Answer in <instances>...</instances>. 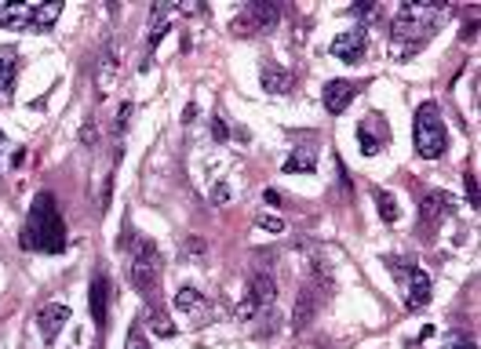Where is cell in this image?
I'll use <instances>...</instances> for the list:
<instances>
[{"label": "cell", "instance_id": "d6a6232c", "mask_svg": "<svg viewBox=\"0 0 481 349\" xmlns=\"http://www.w3.org/2000/svg\"><path fill=\"white\" fill-rule=\"evenodd\" d=\"M186 251L194 255V258H201V255H205V244H201L197 237H190V240H186Z\"/></svg>", "mask_w": 481, "mask_h": 349}, {"label": "cell", "instance_id": "f546056e", "mask_svg": "<svg viewBox=\"0 0 481 349\" xmlns=\"http://www.w3.org/2000/svg\"><path fill=\"white\" fill-rule=\"evenodd\" d=\"M150 328H154L157 335H175V324H168L164 317H154V320H150Z\"/></svg>", "mask_w": 481, "mask_h": 349}, {"label": "cell", "instance_id": "2e32d148", "mask_svg": "<svg viewBox=\"0 0 481 349\" xmlns=\"http://www.w3.org/2000/svg\"><path fill=\"white\" fill-rule=\"evenodd\" d=\"M318 167V146H296L285 160V175H310Z\"/></svg>", "mask_w": 481, "mask_h": 349}, {"label": "cell", "instance_id": "44dd1931", "mask_svg": "<svg viewBox=\"0 0 481 349\" xmlns=\"http://www.w3.org/2000/svg\"><path fill=\"white\" fill-rule=\"evenodd\" d=\"M11 84H15V59H0V98L11 95Z\"/></svg>", "mask_w": 481, "mask_h": 349}, {"label": "cell", "instance_id": "7a4b0ae2", "mask_svg": "<svg viewBox=\"0 0 481 349\" xmlns=\"http://www.w3.org/2000/svg\"><path fill=\"white\" fill-rule=\"evenodd\" d=\"M19 244L26 251H44V255L66 251V226H62V215L55 208L52 193H37V200L30 204V218H26V229H22Z\"/></svg>", "mask_w": 481, "mask_h": 349}, {"label": "cell", "instance_id": "484cf974", "mask_svg": "<svg viewBox=\"0 0 481 349\" xmlns=\"http://www.w3.org/2000/svg\"><path fill=\"white\" fill-rule=\"evenodd\" d=\"M230 30L240 33V36H248V33H256V25H252L248 15H237V19H230Z\"/></svg>", "mask_w": 481, "mask_h": 349}, {"label": "cell", "instance_id": "9c48e42d", "mask_svg": "<svg viewBox=\"0 0 481 349\" xmlns=\"http://www.w3.org/2000/svg\"><path fill=\"white\" fill-rule=\"evenodd\" d=\"M66 320H70V306L52 302V306H44L41 313H37V328H41V335H44L48 342H55L59 331L66 328Z\"/></svg>", "mask_w": 481, "mask_h": 349}, {"label": "cell", "instance_id": "30bf717a", "mask_svg": "<svg viewBox=\"0 0 481 349\" xmlns=\"http://www.w3.org/2000/svg\"><path fill=\"white\" fill-rule=\"evenodd\" d=\"M248 295L256 299L259 309H270L277 299V280L267 273V269H252L248 273Z\"/></svg>", "mask_w": 481, "mask_h": 349}, {"label": "cell", "instance_id": "8fae6325", "mask_svg": "<svg viewBox=\"0 0 481 349\" xmlns=\"http://www.w3.org/2000/svg\"><path fill=\"white\" fill-rule=\"evenodd\" d=\"M88 306H92V320L99 328L106 324V309H110V280L99 273L92 280V291H88Z\"/></svg>", "mask_w": 481, "mask_h": 349}, {"label": "cell", "instance_id": "3957f363", "mask_svg": "<svg viewBox=\"0 0 481 349\" xmlns=\"http://www.w3.org/2000/svg\"><path fill=\"white\" fill-rule=\"evenodd\" d=\"M445 149H449V131H445V120H441L438 102H423L416 109V153L423 160H438L445 157Z\"/></svg>", "mask_w": 481, "mask_h": 349}, {"label": "cell", "instance_id": "8d00e7d4", "mask_svg": "<svg viewBox=\"0 0 481 349\" xmlns=\"http://www.w3.org/2000/svg\"><path fill=\"white\" fill-rule=\"evenodd\" d=\"M183 120H186V124H194V120H197V106H194V102H190V106L183 109Z\"/></svg>", "mask_w": 481, "mask_h": 349}, {"label": "cell", "instance_id": "74e56055", "mask_svg": "<svg viewBox=\"0 0 481 349\" xmlns=\"http://www.w3.org/2000/svg\"><path fill=\"white\" fill-rule=\"evenodd\" d=\"M263 200H267V204H274V208H277V204H281V193H277V189H267V193H263Z\"/></svg>", "mask_w": 481, "mask_h": 349}, {"label": "cell", "instance_id": "d6986e66", "mask_svg": "<svg viewBox=\"0 0 481 349\" xmlns=\"http://www.w3.org/2000/svg\"><path fill=\"white\" fill-rule=\"evenodd\" d=\"M62 15V4L52 0V4H33V15H30V25L33 30H52Z\"/></svg>", "mask_w": 481, "mask_h": 349}, {"label": "cell", "instance_id": "5bb4252c", "mask_svg": "<svg viewBox=\"0 0 481 349\" xmlns=\"http://www.w3.org/2000/svg\"><path fill=\"white\" fill-rule=\"evenodd\" d=\"M354 102V84L350 81H328L325 84V109L328 113H343Z\"/></svg>", "mask_w": 481, "mask_h": 349}, {"label": "cell", "instance_id": "5b68a950", "mask_svg": "<svg viewBox=\"0 0 481 349\" xmlns=\"http://www.w3.org/2000/svg\"><path fill=\"white\" fill-rule=\"evenodd\" d=\"M387 269L401 280V288H405V306H409V309H420V306L430 302V291H434V284H430V277L423 273L420 266H412V262L405 266L401 258L390 255V258H387Z\"/></svg>", "mask_w": 481, "mask_h": 349}, {"label": "cell", "instance_id": "e575fe53", "mask_svg": "<svg viewBox=\"0 0 481 349\" xmlns=\"http://www.w3.org/2000/svg\"><path fill=\"white\" fill-rule=\"evenodd\" d=\"M452 349H474V339H463V335H456V339H452Z\"/></svg>", "mask_w": 481, "mask_h": 349}, {"label": "cell", "instance_id": "603a6c76", "mask_svg": "<svg viewBox=\"0 0 481 349\" xmlns=\"http://www.w3.org/2000/svg\"><path fill=\"white\" fill-rule=\"evenodd\" d=\"M256 313H259V306H256V299H252V295L245 291V295L237 299V306H234V317H237V320H252Z\"/></svg>", "mask_w": 481, "mask_h": 349}, {"label": "cell", "instance_id": "f1b7e54d", "mask_svg": "<svg viewBox=\"0 0 481 349\" xmlns=\"http://www.w3.org/2000/svg\"><path fill=\"white\" fill-rule=\"evenodd\" d=\"M81 142H84V146H95V142H99V127L95 124H84L81 127Z\"/></svg>", "mask_w": 481, "mask_h": 349}, {"label": "cell", "instance_id": "83f0119b", "mask_svg": "<svg viewBox=\"0 0 481 349\" xmlns=\"http://www.w3.org/2000/svg\"><path fill=\"white\" fill-rule=\"evenodd\" d=\"M463 186H467V204L478 208V182H474V175H463Z\"/></svg>", "mask_w": 481, "mask_h": 349}, {"label": "cell", "instance_id": "ba28073f", "mask_svg": "<svg viewBox=\"0 0 481 349\" xmlns=\"http://www.w3.org/2000/svg\"><path fill=\"white\" fill-rule=\"evenodd\" d=\"M420 211H423V222L427 226H438V222H445V218L456 211V197L445 189H438V193H427L423 204H420Z\"/></svg>", "mask_w": 481, "mask_h": 349}, {"label": "cell", "instance_id": "1f68e13d", "mask_svg": "<svg viewBox=\"0 0 481 349\" xmlns=\"http://www.w3.org/2000/svg\"><path fill=\"white\" fill-rule=\"evenodd\" d=\"M212 135H215V142H226V138H230V131H226L223 120H212Z\"/></svg>", "mask_w": 481, "mask_h": 349}, {"label": "cell", "instance_id": "4316f807", "mask_svg": "<svg viewBox=\"0 0 481 349\" xmlns=\"http://www.w3.org/2000/svg\"><path fill=\"white\" fill-rule=\"evenodd\" d=\"M259 229H267V233H285V222L277 215H263L259 218Z\"/></svg>", "mask_w": 481, "mask_h": 349}, {"label": "cell", "instance_id": "52a82bcc", "mask_svg": "<svg viewBox=\"0 0 481 349\" xmlns=\"http://www.w3.org/2000/svg\"><path fill=\"white\" fill-rule=\"evenodd\" d=\"M117 70H121V51L117 44H106L103 55H99V70H95V84H99V95H110L113 92V81H117Z\"/></svg>", "mask_w": 481, "mask_h": 349}, {"label": "cell", "instance_id": "f35d334b", "mask_svg": "<svg viewBox=\"0 0 481 349\" xmlns=\"http://www.w3.org/2000/svg\"><path fill=\"white\" fill-rule=\"evenodd\" d=\"M0 149H4V131H0Z\"/></svg>", "mask_w": 481, "mask_h": 349}, {"label": "cell", "instance_id": "8992f818", "mask_svg": "<svg viewBox=\"0 0 481 349\" xmlns=\"http://www.w3.org/2000/svg\"><path fill=\"white\" fill-rule=\"evenodd\" d=\"M365 47H369V33H365V25H350V30H343L332 41V55L339 62H347V66H358V62L365 59Z\"/></svg>", "mask_w": 481, "mask_h": 349}, {"label": "cell", "instance_id": "ffe728a7", "mask_svg": "<svg viewBox=\"0 0 481 349\" xmlns=\"http://www.w3.org/2000/svg\"><path fill=\"white\" fill-rule=\"evenodd\" d=\"M372 200H376V208H379V218H383L387 226H394L398 218H401V208H398L394 193H387V189H376V193H372Z\"/></svg>", "mask_w": 481, "mask_h": 349}, {"label": "cell", "instance_id": "d4e9b609", "mask_svg": "<svg viewBox=\"0 0 481 349\" xmlns=\"http://www.w3.org/2000/svg\"><path fill=\"white\" fill-rule=\"evenodd\" d=\"M172 30H175L172 22H154V30H150V41H146V44H150V47H157V44L164 41V36L172 33Z\"/></svg>", "mask_w": 481, "mask_h": 349}, {"label": "cell", "instance_id": "4dcf8cb0", "mask_svg": "<svg viewBox=\"0 0 481 349\" xmlns=\"http://www.w3.org/2000/svg\"><path fill=\"white\" fill-rule=\"evenodd\" d=\"M226 200H230V186L219 182V186L212 189V204H226Z\"/></svg>", "mask_w": 481, "mask_h": 349}, {"label": "cell", "instance_id": "e0dca14e", "mask_svg": "<svg viewBox=\"0 0 481 349\" xmlns=\"http://www.w3.org/2000/svg\"><path fill=\"white\" fill-rule=\"evenodd\" d=\"M314 309H318V299H314V288H303L296 295V306H292V331H303L314 320Z\"/></svg>", "mask_w": 481, "mask_h": 349}, {"label": "cell", "instance_id": "7c38bea8", "mask_svg": "<svg viewBox=\"0 0 481 349\" xmlns=\"http://www.w3.org/2000/svg\"><path fill=\"white\" fill-rule=\"evenodd\" d=\"M259 84H263V92H270V95H285V92H292V73L274 66V62H263Z\"/></svg>", "mask_w": 481, "mask_h": 349}, {"label": "cell", "instance_id": "ac0fdd59", "mask_svg": "<svg viewBox=\"0 0 481 349\" xmlns=\"http://www.w3.org/2000/svg\"><path fill=\"white\" fill-rule=\"evenodd\" d=\"M30 15H33V4H8V0H0V25L4 30H26Z\"/></svg>", "mask_w": 481, "mask_h": 349}, {"label": "cell", "instance_id": "836d02e7", "mask_svg": "<svg viewBox=\"0 0 481 349\" xmlns=\"http://www.w3.org/2000/svg\"><path fill=\"white\" fill-rule=\"evenodd\" d=\"M128 349H150V342H143V331H132V339H128Z\"/></svg>", "mask_w": 481, "mask_h": 349}, {"label": "cell", "instance_id": "277c9868", "mask_svg": "<svg viewBox=\"0 0 481 349\" xmlns=\"http://www.w3.org/2000/svg\"><path fill=\"white\" fill-rule=\"evenodd\" d=\"M128 273H132V284H135V288L143 291V295L157 288V280H161V251H157V244H154V240H146V237H139V240H135Z\"/></svg>", "mask_w": 481, "mask_h": 349}, {"label": "cell", "instance_id": "4fadbf2b", "mask_svg": "<svg viewBox=\"0 0 481 349\" xmlns=\"http://www.w3.org/2000/svg\"><path fill=\"white\" fill-rule=\"evenodd\" d=\"M245 15L252 19V25H256V30H274L277 22H281V8L277 4H270V0H252V4L245 8Z\"/></svg>", "mask_w": 481, "mask_h": 349}, {"label": "cell", "instance_id": "7402d4cb", "mask_svg": "<svg viewBox=\"0 0 481 349\" xmlns=\"http://www.w3.org/2000/svg\"><path fill=\"white\" fill-rule=\"evenodd\" d=\"M358 142H361V153H365V157H376V153L383 149V146H379V138L369 131V124L358 127Z\"/></svg>", "mask_w": 481, "mask_h": 349}, {"label": "cell", "instance_id": "d590c367", "mask_svg": "<svg viewBox=\"0 0 481 349\" xmlns=\"http://www.w3.org/2000/svg\"><path fill=\"white\" fill-rule=\"evenodd\" d=\"M128 116H132V102H124V106H121V116H117V127L128 124Z\"/></svg>", "mask_w": 481, "mask_h": 349}, {"label": "cell", "instance_id": "6da1fadb", "mask_svg": "<svg viewBox=\"0 0 481 349\" xmlns=\"http://www.w3.org/2000/svg\"><path fill=\"white\" fill-rule=\"evenodd\" d=\"M441 11H445V4H401L394 25H390V55H394V62H409L430 41Z\"/></svg>", "mask_w": 481, "mask_h": 349}, {"label": "cell", "instance_id": "9a60e30c", "mask_svg": "<svg viewBox=\"0 0 481 349\" xmlns=\"http://www.w3.org/2000/svg\"><path fill=\"white\" fill-rule=\"evenodd\" d=\"M175 313H208V302H205V291H197L194 284H186V288L175 291Z\"/></svg>", "mask_w": 481, "mask_h": 349}, {"label": "cell", "instance_id": "cb8c5ba5", "mask_svg": "<svg viewBox=\"0 0 481 349\" xmlns=\"http://www.w3.org/2000/svg\"><path fill=\"white\" fill-rule=\"evenodd\" d=\"M379 15H383L379 4H354L350 8V19H379Z\"/></svg>", "mask_w": 481, "mask_h": 349}]
</instances>
